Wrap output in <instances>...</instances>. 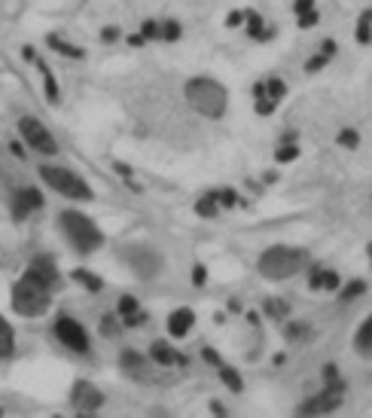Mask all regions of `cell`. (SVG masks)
<instances>
[{
  "label": "cell",
  "mask_w": 372,
  "mask_h": 418,
  "mask_svg": "<svg viewBox=\"0 0 372 418\" xmlns=\"http://www.w3.org/2000/svg\"><path fill=\"white\" fill-rule=\"evenodd\" d=\"M184 95L189 107H193L196 113L208 116V120H220L223 113H226V104H229V95H226V85L214 77H193L186 80L184 85Z\"/></svg>",
  "instance_id": "cell-1"
},
{
  "label": "cell",
  "mask_w": 372,
  "mask_h": 418,
  "mask_svg": "<svg viewBox=\"0 0 372 418\" xmlns=\"http://www.w3.org/2000/svg\"><path fill=\"white\" fill-rule=\"evenodd\" d=\"M308 263V254L299 251V248H290V244H272L265 248L257 260V269L262 278L269 281H284V278H293L305 269Z\"/></svg>",
  "instance_id": "cell-2"
},
{
  "label": "cell",
  "mask_w": 372,
  "mask_h": 418,
  "mask_svg": "<svg viewBox=\"0 0 372 418\" xmlns=\"http://www.w3.org/2000/svg\"><path fill=\"white\" fill-rule=\"evenodd\" d=\"M58 229L68 239V244L77 254H95L104 244V232L92 217L80 211H61L58 214Z\"/></svg>",
  "instance_id": "cell-3"
},
{
  "label": "cell",
  "mask_w": 372,
  "mask_h": 418,
  "mask_svg": "<svg viewBox=\"0 0 372 418\" xmlns=\"http://www.w3.org/2000/svg\"><path fill=\"white\" fill-rule=\"evenodd\" d=\"M52 305V291L37 281H31L28 275H22L13 284V312L22 318H37L43 315L46 308Z\"/></svg>",
  "instance_id": "cell-4"
},
{
  "label": "cell",
  "mask_w": 372,
  "mask_h": 418,
  "mask_svg": "<svg viewBox=\"0 0 372 418\" xmlns=\"http://www.w3.org/2000/svg\"><path fill=\"white\" fill-rule=\"evenodd\" d=\"M40 177L46 180V187H52L58 196H65V199H77V202H92L95 199L92 187L77 174V171H70V168L40 165Z\"/></svg>",
  "instance_id": "cell-5"
},
{
  "label": "cell",
  "mask_w": 372,
  "mask_h": 418,
  "mask_svg": "<svg viewBox=\"0 0 372 418\" xmlns=\"http://www.w3.org/2000/svg\"><path fill=\"white\" fill-rule=\"evenodd\" d=\"M287 95V83L278 77H265L253 83V110L260 116H272Z\"/></svg>",
  "instance_id": "cell-6"
},
{
  "label": "cell",
  "mask_w": 372,
  "mask_h": 418,
  "mask_svg": "<svg viewBox=\"0 0 372 418\" xmlns=\"http://www.w3.org/2000/svg\"><path fill=\"white\" fill-rule=\"evenodd\" d=\"M18 132H22L25 144L31 150H37V153H43V156H55L58 153V141L52 137V132L43 122L34 120V116H22V120H18Z\"/></svg>",
  "instance_id": "cell-7"
},
{
  "label": "cell",
  "mask_w": 372,
  "mask_h": 418,
  "mask_svg": "<svg viewBox=\"0 0 372 418\" xmlns=\"http://www.w3.org/2000/svg\"><path fill=\"white\" fill-rule=\"evenodd\" d=\"M52 330H55V339H58L65 348L77 351V355H86V351H89V336H86V330H83L80 320H73L70 315H61Z\"/></svg>",
  "instance_id": "cell-8"
},
{
  "label": "cell",
  "mask_w": 372,
  "mask_h": 418,
  "mask_svg": "<svg viewBox=\"0 0 372 418\" xmlns=\"http://www.w3.org/2000/svg\"><path fill=\"white\" fill-rule=\"evenodd\" d=\"M25 275L31 278V281H37V284L49 287V291H55V287H58V281H61V275H58V266H55V260H52L49 254H40V256H34V260L28 263Z\"/></svg>",
  "instance_id": "cell-9"
},
{
  "label": "cell",
  "mask_w": 372,
  "mask_h": 418,
  "mask_svg": "<svg viewBox=\"0 0 372 418\" xmlns=\"http://www.w3.org/2000/svg\"><path fill=\"white\" fill-rule=\"evenodd\" d=\"M70 403H73V409L77 412L92 415V412H98L104 406V394L89 382H77L73 385V394H70Z\"/></svg>",
  "instance_id": "cell-10"
},
{
  "label": "cell",
  "mask_w": 372,
  "mask_h": 418,
  "mask_svg": "<svg viewBox=\"0 0 372 418\" xmlns=\"http://www.w3.org/2000/svg\"><path fill=\"white\" fill-rule=\"evenodd\" d=\"M40 208H43V196H40L37 187H22L13 192V220L22 223Z\"/></svg>",
  "instance_id": "cell-11"
},
{
  "label": "cell",
  "mask_w": 372,
  "mask_h": 418,
  "mask_svg": "<svg viewBox=\"0 0 372 418\" xmlns=\"http://www.w3.org/2000/svg\"><path fill=\"white\" fill-rule=\"evenodd\" d=\"M342 406V391H333V388H324L317 397H312V400H305L302 406H299V412L302 415H324V412H333V409H339Z\"/></svg>",
  "instance_id": "cell-12"
},
{
  "label": "cell",
  "mask_w": 372,
  "mask_h": 418,
  "mask_svg": "<svg viewBox=\"0 0 372 418\" xmlns=\"http://www.w3.org/2000/svg\"><path fill=\"white\" fill-rule=\"evenodd\" d=\"M129 263H132L134 275H141V278H153L159 269H162V260H159L153 251H147V248H132L129 251Z\"/></svg>",
  "instance_id": "cell-13"
},
{
  "label": "cell",
  "mask_w": 372,
  "mask_h": 418,
  "mask_svg": "<svg viewBox=\"0 0 372 418\" xmlns=\"http://www.w3.org/2000/svg\"><path fill=\"white\" fill-rule=\"evenodd\" d=\"M339 284H342V281H339L336 269H326V266H312V272H308V287H312V291L336 293Z\"/></svg>",
  "instance_id": "cell-14"
},
{
  "label": "cell",
  "mask_w": 372,
  "mask_h": 418,
  "mask_svg": "<svg viewBox=\"0 0 372 418\" xmlns=\"http://www.w3.org/2000/svg\"><path fill=\"white\" fill-rule=\"evenodd\" d=\"M193 327H196V312L193 308H174L171 318H168V333H171L174 339H184Z\"/></svg>",
  "instance_id": "cell-15"
},
{
  "label": "cell",
  "mask_w": 372,
  "mask_h": 418,
  "mask_svg": "<svg viewBox=\"0 0 372 418\" xmlns=\"http://www.w3.org/2000/svg\"><path fill=\"white\" fill-rule=\"evenodd\" d=\"M205 360H208V363H214V367H217V372H220V379H223V382H226V385H229V388H232V391H244V379L238 376V372H235V370H232V367H229V363H226V360H220V355H217V351H211V348H205Z\"/></svg>",
  "instance_id": "cell-16"
},
{
  "label": "cell",
  "mask_w": 372,
  "mask_h": 418,
  "mask_svg": "<svg viewBox=\"0 0 372 418\" xmlns=\"http://www.w3.org/2000/svg\"><path fill=\"white\" fill-rule=\"evenodd\" d=\"M150 357H153L156 367H186V357L177 355V351L168 345V342H153Z\"/></svg>",
  "instance_id": "cell-17"
},
{
  "label": "cell",
  "mask_w": 372,
  "mask_h": 418,
  "mask_svg": "<svg viewBox=\"0 0 372 418\" xmlns=\"http://www.w3.org/2000/svg\"><path fill=\"white\" fill-rule=\"evenodd\" d=\"M244 28H248L250 40H272L275 37V25L265 21L260 13H253V9H248V16H244Z\"/></svg>",
  "instance_id": "cell-18"
},
{
  "label": "cell",
  "mask_w": 372,
  "mask_h": 418,
  "mask_svg": "<svg viewBox=\"0 0 372 418\" xmlns=\"http://www.w3.org/2000/svg\"><path fill=\"white\" fill-rule=\"evenodd\" d=\"M116 318L122 320V327H137V324H144V312H141V305H137L134 296H122V299H119Z\"/></svg>",
  "instance_id": "cell-19"
},
{
  "label": "cell",
  "mask_w": 372,
  "mask_h": 418,
  "mask_svg": "<svg viewBox=\"0 0 372 418\" xmlns=\"http://www.w3.org/2000/svg\"><path fill=\"white\" fill-rule=\"evenodd\" d=\"M336 49H339V46H336V40H324V43H321V49H317L314 56L305 61V73H317V70H324L326 64L333 61Z\"/></svg>",
  "instance_id": "cell-20"
},
{
  "label": "cell",
  "mask_w": 372,
  "mask_h": 418,
  "mask_svg": "<svg viewBox=\"0 0 372 418\" xmlns=\"http://www.w3.org/2000/svg\"><path fill=\"white\" fill-rule=\"evenodd\" d=\"M119 363H122V370L129 372L132 379H147L150 376V363H147L144 355H137V351H125Z\"/></svg>",
  "instance_id": "cell-21"
},
{
  "label": "cell",
  "mask_w": 372,
  "mask_h": 418,
  "mask_svg": "<svg viewBox=\"0 0 372 418\" xmlns=\"http://www.w3.org/2000/svg\"><path fill=\"white\" fill-rule=\"evenodd\" d=\"M13 351H16V330L4 315H0V360H9Z\"/></svg>",
  "instance_id": "cell-22"
},
{
  "label": "cell",
  "mask_w": 372,
  "mask_h": 418,
  "mask_svg": "<svg viewBox=\"0 0 372 418\" xmlns=\"http://www.w3.org/2000/svg\"><path fill=\"white\" fill-rule=\"evenodd\" d=\"M49 46L58 52V56H65V58H73V61H80V58H86V52H83L80 46H73L70 40H65V37H58V34H49Z\"/></svg>",
  "instance_id": "cell-23"
},
{
  "label": "cell",
  "mask_w": 372,
  "mask_h": 418,
  "mask_svg": "<svg viewBox=\"0 0 372 418\" xmlns=\"http://www.w3.org/2000/svg\"><path fill=\"white\" fill-rule=\"evenodd\" d=\"M220 211H223V205H220L217 192H205V196L196 202V214H198V217H205V220H214Z\"/></svg>",
  "instance_id": "cell-24"
},
{
  "label": "cell",
  "mask_w": 372,
  "mask_h": 418,
  "mask_svg": "<svg viewBox=\"0 0 372 418\" xmlns=\"http://www.w3.org/2000/svg\"><path fill=\"white\" fill-rule=\"evenodd\" d=\"M37 70H40V77H43V89H46V101L49 104H58V83L55 77H52V70H49V64L43 58H37Z\"/></svg>",
  "instance_id": "cell-25"
},
{
  "label": "cell",
  "mask_w": 372,
  "mask_h": 418,
  "mask_svg": "<svg viewBox=\"0 0 372 418\" xmlns=\"http://www.w3.org/2000/svg\"><path fill=\"white\" fill-rule=\"evenodd\" d=\"M180 37H184V25L177 19L159 21V43H177Z\"/></svg>",
  "instance_id": "cell-26"
},
{
  "label": "cell",
  "mask_w": 372,
  "mask_h": 418,
  "mask_svg": "<svg viewBox=\"0 0 372 418\" xmlns=\"http://www.w3.org/2000/svg\"><path fill=\"white\" fill-rule=\"evenodd\" d=\"M354 348L360 351V355H372V315L360 324L357 336H354Z\"/></svg>",
  "instance_id": "cell-27"
},
{
  "label": "cell",
  "mask_w": 372,
  "mask_h": 418,
  "mask_svg": "<svg viewBox=\"0 0 372 418\" xmlns=\"http://www.w3.org/2000/svg\"><path fill=\"white\" fill-rule=\"evenodd\" d=\"M275 159H278V162H293V159H299V144L293 141V135L287 137V141H281V147L275 150Z\"/></svg>",
  "instance_id": "cell-28"
},
{
  "label": "cell",
  "mask_w": 372,
  "mask_h": 418,
  "mask_svg": "<svg viewBox=\"0 0 372 418\" xmlns=\"http://www.w3.org/2000/svg\"><path fill=\"white\" fill-rule=\"evenodd\" d=\"M354 37H357V43H372V9H366V13L357 19Z\"/></svg>",
  "instance_id": "cell-29"
},
{
  "label": "cell",
  "mask_w": 372,
  "mask_h": 418,
  "mask_svg": "<svg viewBox=\"0 0 372 418\" xmlns=\"http://www.w3.org/2000/svg\"><path fill=\"white\" fill-rule=\"evenodd\" d=\"M73 278H77V281H80L83 287H86L89 293H101V287H104L101 278H98V275H92V272H86V269H77V272H73Z\"/></svg>",
  "instance_id": "cell-30"
},
{
  "label": "cell",
  "mask_w": 372,
  "mask_h": 418,
  "mask_svg": "<svg viewBox=\"0 0 372 418\" xmlns=\"http://www.w3.org/2000/svg\"><path fill=\"white\" fill-rule=\"evenodd\" d=\"M360 144V135L354 132V128H342L339 132V147H345V150H354Z\"/></svg>",
  "instance_id": "cell-31"
},
{
  "label": "cell",
  "mask_w": 372,
  "mask_h": 418,
  "mask_svg": "<svg viewBox=\"0 0 372 418\" xmlns=\"http://www.w3.org/2000/svg\"><path fill=\"white\" fill-rule=\"evenodd\" d=\"M141 34H144V40H159V21L156 19H147L144 25H141Z\"/></svg>",
  "instance_id": "cell-32"
},
{
  "label": "cell",
  "mask_w": 372,
  "mask_h": 418,
  "mask_svg": "<svg viewBox=\"0 0 372 418\" xmlns=\"http://www.w3.org/2000/svg\"><path fill=\"white\" fill-rule=\"evenodd\" d=\"M363 291H366V284H363V281H351V284H345L342 299H354V296H360Z\"/></svg>",
  "instance_id": "cell-33"
},
{
  "label": "cell",
  "mask_w": 372,
  "mask_h": 418,
  "mask_svg": "<svg viewBox=\"0 0 372 418\" xmlns=\"http://www.w3.org/2000/svg\"><path fill=\"white\" fill-rule=\"evenodd\" d=\"M305 333H308V327H302V324H287V336H290L293 342H299Z\"/></svg>",
  "instance_id": "cell-34"
},
{
  "label": "cell",
  "mask_w": 372,
  "mask_h": 418,
  "mask_svg": "<svg viewBox=\"0 0 372 418\" xmlns=\"http://www.w3.org/2000/svg\"><path fill=\"white\" fill-rule=\"evenodd\" d=\"M205 281H208V269H205L201 263H196V266H193V284H198V287H201Z\"/></svg>",
  "instance_id": "cell-35"
},
{
  "label": "cell",
  "mask_w": 372,
  "mask_h": 418,
  "mask_svg": "<svg viewBox=\"0 0 372 418\" xmlns=\"http://www.w3.org/2000/svg\"><path fill=\"white\" fill-rule=\"evenodd\" d=\"M244 16H248V13H241V9L229 13V16H226V28H241V25H244Z\"/></svg>",
  "instance_id": "cell-36"
},
{
  "label": "cell",
  "mask_w": 372,
  "mask_h": 418,
  "mask_svg": "<svg viewBox=\"0 0 372 418\" xmlns=\"http://www.w3.org/2000/svg\"><path fill=\"white\" fill-rule=\"evenodd\" d=\"M293 9H296V16L312 13V9H314V0H293Z\"/></svg>",
  "instance_id": "cell-37"
},
{
  "label": "cell",
  "mask_w": 372,
  "mask_h": 418,
  "mask_svg": "<svg viewBox=\"0 0 372 418\" xmlns=\"http://www.w3.org/2000/svg\"><path fill=\"white\" fill-rule=\"evenodd\" d=\"M317 25V9H312V13H302L299 16V28H314Z\"/></svg>",
  "instance_id": "cell-38"
},
{
  "label": "cell",
  "mask_w": 372,
  "mask_h": 418,
  "mask_svg": "<svg viewBox=\"0 0 372 418\" xmlns=\"http://www.w3.org/2000/svg\"><path fill=\"white\" fill-rule=\"evenodd\" d=\"M101 327H104V333H107V336L119 330V324H116V318H113V315H104V324H101Z\"/></svg>",
  "instance_id": "cell-39"
},
{
  "label": "cell",
  "mask_w": 372,
  "mask_h": 418,
  "mask_svg": "<svg viewBox=\"0 0 372 418\" xmlns=\"http://www.w3.org/2000/svg\"><path fill=\"white\" fill-rule=\"evenodd\" d=\"M101 40H104V43L119 40V28H104V31H101Z\"/></svg>",
  "instance_id": "cell-40"
},
{
  "label": "cell",
  "mask_w": 372,
  "mask_h": 418,
  "mask_svg": "<svg viewBox=\"0 0 372 418\" xmlns=\"http://www.w3.org/2000/svg\"><path fill=\"white\" fill-rule=\"evenodd\" d=\"M269 315L284 318V315H287V305H284V303H269Z\"/></svg>",
  "instance_id": "cell-41"
},
{
  "label": "cell",
  "mask_w": 372,
  "mask_h": 418,
  "mask_svg": "<svg viewBox=\"0 0 372 418\" xmlns=\"http://www.w3.org/2000/svg\"><path fill=\"white\" fill-rule=\"evenodd\" d=\"M129 43H132V46H144L147 40H144V34H141V31H137V34H132V37H129Z\"/></svg>",
  "instance_id": "cell-42"
},
{
  "label": "cell",
  "mask_w": 372,
  "mask_h": 418,
  "mask_svg": "<svg viewBox=\"0 0 372 418\" xmlns=\"http://www.w3.org/2000/svg\"><path fill=\"white\" fill-rule=\"evenodd\" d=\"M9 153H13V156H18V159H22V156H25V150H22V144H16V141H13V144H9Z\"/></svg>",
  "instance_id": "cell-43"
},
{
  "label": "cell",
  "mask_w": 372,
  "mask_h": 418,
  "mask_svg": "<svg viewBox=\"0 0 372 418\" xmlns=\"http://www.w3.org/2000/svg\"><path fill=\"white\" fill-rule=\"evenodd\" d=\"M369 260H372V241H369Z\"/></svg>",
  "instance_id": "cell-44"
},
{
  "label": "cell",
  "mask_w": 372,
  "mask_h": 418,
  "mask_svg": "<svg viewBox=\"0 0 372 418\" xmlns=\"http://www.w3.org/2000/svg\"><path fill=\"white\" fill-rule=\"evenodd\" d=\"M0 415H4V412H0Z\"/></svg>",
  "instance_id": "cell-45"
}]
</instances>
